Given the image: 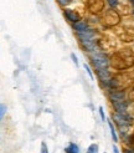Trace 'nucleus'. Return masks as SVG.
<instances>
[{"instance_id": "obj_11", "label": "nucleus", "mask_w": 134, "mask_h": 153, "mask_svg": "<svg viewBox=\"0 0 134 153\" xmlns=\"http://www.w3.org/2000/svg\"><path fill=\"white\" fill-rule=\"evenodd\" d=\"M86 153H98V144L97 143H92L91 146L88 147Z\"/></svg>"}, {"instance_id": "obj_6", "label": "nucleus", "mask_w": 134, "mask_h": 153, "mask_svg": "<svg viewBox=\"0 0 134 153\" xmlns=\"http://www.w3.org/2000/svg\"><path fill=\"white\" fill-rule=\"evenodd\" d=\"M109 97H110L112 102H113V101H124V94L119 92V91L109 90Z\"/></svg>"}, {"instance_id": "obj_1", "label": "nucleus", "mask_w": 134, "mask_h": 153, "mask_svg": "<svg viewBox=\"0 0 134 153\" xmlns=\"http://www.w3.org/2000/svg\"><path fill=\"white\" fill-rule=\"evenodd\" d=\"M91 59L96 68H108L109 60L103 52H99V51L91 52Z\"/></svg>"}, {"instance_id": "obj_8", "label": "nucleus", "mask_w": 134, "mask_h": 153, "mask_svg": "<svg viewBox=\"0 0 134 153\" xmlns=\"http://www.w3.org/2000/svg\"><path fill=\"white\" fill-rule=\"evenodd\" d=\"M73 29L76 30L77 33H82V31H85V30L88 29V24H87L86 20H80L78 22H74L73 24Z\"/></svg>"}, {"instance_id": "obj_7", "label": "nucleus", "mask_w": 134, "mask_h": 153, "mask_svg": "<svg viewBox=\"0 0 134 153\" xmlns=\"http://www.w3.org/2000/svg\"><path fill=\"white\" fill-rule=\"evenodd\" d=\"M82 44V46H83L85 50H87L89 53L96 51V44H94V40H83V41H81Z\"/></svg>"}, {"instance_id": "obj_19", "label": "nucleus", "mask_w": 134, "mask_h": 153, "mask_svg": "<svg viewBox=\"0 0 134 153\" xmlns=\"http://www.w3.org/2000/svg\"><path fill=\"white\" fill-rule=\"evenodd\" d=\"M124 153H134V151H132V149H124Z\"/></svg>"}, {"instance_id": "obj_17", "label": "nucleus", "mask_w": 134, "mask_h": 153, "mask_svg": "<svg viewBox=\"0 0 134 153\" xmlns=\"http://www.w3.org/2000/svg\"><path fill=\"white\" fill-rule=\"evenodd\" d=\"M71 59H72V62H73L74 65H76V66H78V60H77V56L74 55L73 52L71 53Z\"/></svg>"}, {"instance_id": "obj_5", "label": "nucleus", "mask_w": 134, "mask_h": 153, "mask_svg": "<svg viewBox=\"0 0 134 153\" xmlns=\"http://www.w3.org/2000/svg\"><path fill=\"white\" fill-rule=\"evenodd\" d=\"M113 107L118 113H127V102L125 101H113Z\"/></svg>"}, {"instance_id": "obj_15", "label": "nucleus", "mask_w": 134, "mask_h": 153, "mask_svg": "<svg viewBox=\"0 0 134 153\" xmlns=\"http://www.w3.org/2000/svg\"><path fill=\"white\" fill-rule=\"evenodd\" d=\"M98 111H99V116H101V120L104 122L106 121V114H104V110H103V107L101 106L99 108H98Z\"/></svg>"}, {"instance_id": "obj_21", "label": "nucleus", "mask_w": 134, "mask_h": 153, "mask_svg": "<svg viewBox=\"0 0 134 153\" xmlns=\"http://www.w3.org/2000/svg\"><path fill=\"white\" fill-rule=\"evenodd\" d=\"M133 14H134V6H133Z\"/></svg>"}, {"instance_id": "obj_9", "label": "nucleus", "mask_w": 134, "mask_h": 153, "mask_svg": "<svg viewBox=\"0 0 134 153\" xmlns=\"http://www.w3.org/2000/svg\"><path fill=\"white\" fill-rule=\"evenodd\" d=\"M108 122V126H109V132H110V136H112V140H113L114 142L118 141V136H117V132H116V127L113 126V123H112L110 121H107Z\"/></svg>"}, {"instance_id": "obj_18", "label": "nucleus", "mask_w": 134, "mask_h": 153, "mask_svg": "<svg viewBox=\"0 0 134 153\" xmlns=\"http://www.w3.org/2000/svg\"><path fill=\"white\" fill-rule=\"evenodd\" d=\"M113 153H119V151H118V148L116 147V144L113 146Z\"/></svg>"}, {"instance_id": "obj_2", "label": "nucleus", "mask_w": 134, "mask_h": 153, "mask_svg": "<svg viewBox=\"0 0 134 153\" xmlns=\"http://www.w3.org/2000/svg\"><path fill=\"white\" fill-rule=\"evenodd\" d=\"M77 36H78L80 41H83V40H93L94 31H93L92 29H87V30H85V31H82V33H77Z\"/></svg>"}, {"instance_id": "obj_14", "label": "nucleus", "mask_w": 134, "mask_h": 153, "mask_svg": "<svg viewBox=\"0 0 134 153\" xmlns=\"http://www.w3.org/2000/svg\"><path fill=\"white\" fill-rule=\"evenodd\" d=\"M41 153H49L46 142H41Z\"/></svg>"}, {"instance_id": "obj_3", "label": "nucleus", "mask_w": 134, "mask_h": 153, "mask_svg": "<svg viewBox=\"0 0 134 153\" xmlns=\"http://www.w3.org/2000/svg\"><path fill=\"white\" fill-rule=\"evenodd\" d=\"M63 15L66 16V19L68 20V21H71V22H78L80 21V15L77 14V13H74L73 10H71V9H66L65 11H63Z\"/></svg>"}, {"instance_id": "obj_13", "label": "nucleus", "mask_w": 134, "mask_h": 153, "mask_svg": "<svg viewBox=\"0 0 134 153\" xmlns=\"http://www.w3.org/2000/svg\"><path fill=\"white\" fill-rule=\"evenodd\" d=\"M83 67H85V70L87 71V74H88V76H89V79L93 80V74H92V71H91V68H89V66H88L87 64H85Z\"/></svg>"}, {"instance_id": "obj_4", "label": "nucleus", "mask_w": 134, "mask_h": 153, "mask_svg": "<svg viewBox=\"0 0 134 153\" xmlns=\"http://www.w3.org/2000/svg\"><path fill=\"white\" fill-rule=\"evenodd\" d=\"M97 75H98V79L103 83H106L110 80V74L107 68H97Z\"/></svg>"}, {"instance_id": "obj_12", "label": "nucleus", "mask_w": 134, "mask_h": 153, "mask_svg": "<svg viewBox=\"0 0 134 153\" xmlns=\"http://www.w3.org/2000/svg\"><path fill=\"white\" fill-rule=\"evenodd\" d=\"M5 112H6V106L4 103H1V106H0V117H1V120L5 116Z\"/></svg>"}, {"instance_id": "obj_10", "label": "nucleus", "mask_w": 134, "mask_h": 153, "mask_svg": "<svg viewBox=\"0 0 134 153\" xmlns=\"http://www.w3.org/2000/svg\"><path fill=\"white\" fill-rule=\"evenodd\" d=\"M66 153H80V149H78V146L74 143H70L68 147H66L65 149Z\"/></svg>"}, {"instance_id": "obj_20", "label": "nucleus", "mask_w": 134, "mask_h": 153, "mask_svg": "<svg viewBox=\"0 0 134 153\" xmlns=\"http://www.w3.org/2000/svg\"><path fill=\"white\" fill-rule=\"evenodd\" d=\"M130 1H132V4H133V5H134V0H130Z\"/></svg>"}, {"instance_id": "obj_22", "label": "nucleus", "mask_w": 134, "mask_h": 153, "mask_svg": "<svg viewBox=\"0 0 134 153\" xmlns=\"http://www.w3.org/2000/svg\"><path fill=\"white\" fill-rule=\"evenodd\" d=\"M104 153H106V152H104Z\"/></svg>"}, {"instance_id": "obj_16", "label": "nucleus", "mask_w": 134, "mask_h": 153, "mask_svg": "<svg viewBox=\"0 0 134 153\" xmlns=\"http://www.w3.org/2000/svg\"><path fill=\"white\" fill-rule=\"evenodd\" d=\"M107 3L110 7H117L118 5V0H107Z\"/></svg>"}]
</instances>
